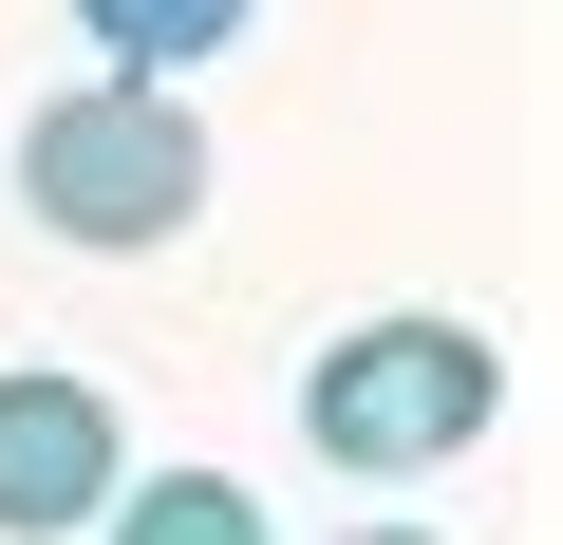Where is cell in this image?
Instances as JSON below:
<instances>
[{
	"label": "cell",
	"instance_id": "cell-1",
	"mask_svg": "<svg viewBox=\"0 0 563 545\" xmlns=\"http://www.w3.org/2000/svg\"><path fill=\"white\" fill-rule=\"evenodd\" d=\"M20 207L76 244V263H151L207 226V113L188 76H76L20 113Z\"/></svg>",
	"mask_w": 563,
	"mask_h": 545
},
{
	"label": "cell",
	"instance_id": "cell-2",
	"mask_svg": "<svg viewBox=\"0 0 563 545\" xmlns=\"http://www.w3.org/2000/svg\"><path fill=\"white\" fill-rule=\"evenodd\" d=\"M507 414V339L488 320H451V302H395V320H357V339H320V377H301V451L320 470H451L470 433Z\"/></svg>",
	"mask_w": 563,
	"mask_h": 545
},
{
	"label": "cell",
	"instance_id": "cell-3",
	"mask_svg": "<svg viewBox=\"0 0 563 545\" xmlns=\"http://www.w3.org/2000/svg\"><path fill=\"white\" fill-rule=\"evenodd\" d=\"M113 489H132L113 395H95V377H57V358H20V377H0V545H76Z\"/></svg>",
	"mask_w": 563,
	"mask_h": 545
},
{
	"label": "cell",
	"instance_id": "cell-4",
	"mask_svg": "<svg viewBox=\"0 0 563 545\" xmlns=\"http://www.w3.org/2000/svg\"><path fill=\"white\" fill-rule=\"evenodd\" d=\"M76 39H95L113 76H188V57L244 39V0H76Z\"/></svg>",
	"mask_w": 563,
	"mask_h": 545
},
{
	"label": "cell",
	"instance_id": "cell-5",
	"mask_svg": "<svg viewBox=\"0 0 563 545\" xmlns=\"http://www.w3.org/2000/svg\"><path fill=\"white\" fill-rule=\"evenodd\" d=\"M95 545H263V508H244L225 470H151V489L95 508Z\"/></svg>",
	"mask_w": 563,
	"mask_h": 545
},
{
	"label": "cell",
	"instance_id": "cell-6",
	"mask_svg": "<svg viewBox=\"0 0 563 545\" xmlns=\"http://www.w3.org/2000/svg\"><path fill=\"white\" fill-rule=\"evenodd\" d=\"M339 545H432V526H339Z\"/></svg>",
	"mask_w": 563,
	"mask_h": 545
}]
</instances>
